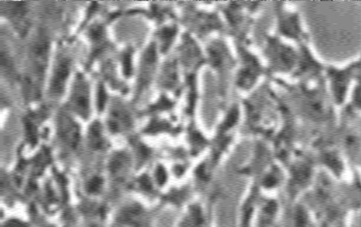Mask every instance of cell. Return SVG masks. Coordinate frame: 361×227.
<instances>
[{
	"instance_id": "3957f363",
	"label": "cell",
	"mask_w": 361,
	"mask_h": 227,
	"mask_svg": "<svg viewBox=\"0 0 361 227\" xmlns=\"http://www.w3.org/2000/svg\"><path fill=\"white\" fill-rule=\"evenodd\" d=\"M105 94L104 90V89L101 86L100 89L99 91V98H98V108L100 110H102L104 106V101H105Z\"/></svg>"
},
{
	"instance_id": "277c9868",
	"label": "cell",
	"mask_w": 361,
	"mask_h": 227,
	"mask_svg": "<svg viewBox=\"0 0 361 227\" xmlns=\"http://www.w3.org/2000/svg\"><path fill=\"white\" fill-rule=\"evenodd\" d=\"M101 181L100 178H95L90 183L89 185V190L90 192H94L98 190L101 185Z\"/></svg>"
},
{
	"instance_id": "7a4b0ae2",
	"label": "cell",
	"mask_w": 361,
	"mask_h": 227,
	"mask_svg": "<svg viewBox=\"0 0 361 227\" xmlns=\"http://www.w3.org/2000/svg\"><path fill=\"white\" fill-rule=\"evenodd\" d=\"M73 101L78 110L85 111L88 109V100L87 98V86L82 81L81 78H77L76 82L75 92L73 95Z\"/></svg>"
},
{
	"instance_id": "5b68a950",
	"label": "cell",
	"mask_w": 361,
	"mask_h": 227,
	"mask_svg": "<svg viewBox=\"0 0 361 227\" xmlns=\"http://www.w3.org/2000/svg\"><path fill=\"white\" fill-rule=\"evenodd\" d=\"M157 178L159 179V181L160 183H163L165 181V173L164 172L163 169H159L158 172H157Z\"/></svg>"
},
{
	"instance_id": "6da1fadb",
	"label": "cell",
	"mask_w": 361,
	"mask_h": 227,
	"mask_svg": "<svg viewBox=\"0 0 361 227\" xmlns=\"http://www.w3.org/2000/svg\"><path fill=\"white\" fill-rule=\"evenodd\" d=\"M70 71V60L62 58L56 65L51 82V90L55 94L62 93Z\"/></svg>"
}]
</instances>
